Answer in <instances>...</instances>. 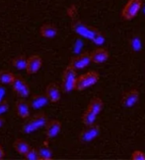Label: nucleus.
I'll use <instances>...</instances> for the list:
<instances>
[{"label": "nucleus", "mask_w": 145, "mask_h": 160, "mask_svg": "<svg viewBox=\"0 0 145 160\" xmlns=\"http://www.w3.org/2000/svg\"><path fill=\"white\" fill-rule=\"evenodd\" d=\"M99 81V74L97 72L91 71L86 74H83L76 79L75 88L77 90H84L90 87L96 85Z\"/></svg>", "instance_id": "obj_1"}, {"label": "nucleus", "mask_w": 145, "mask_h": 160, "mask_svg": "<svg viewBox=\"0 0 145 160\" xmlns=\"http://www.w3.org/2000/svg\"><path fill=\"white\" fill-rule=\"evenodd\" d=\"M76 70L69 65L65 68L62 76V88L65 92H71L73 89H75V83H76Z\"/></svg>", "instance_id": "obj_2"}, {"label": "nucleus", "mask_w": 145, "mask_h": 160, "mask_svg": "<svg viewBox=\"0 0 145 160\" xmlns=\"http://www.w3.org/2000/svg\"><path fill=\"white\" fill-rule=\"evenodd\" d=\"M46 123V117L44 114H38L24 125L23 132L25 134H32L39 129L45 127Z\"/></svg>", "instance_id": "obj_3"}, {"label": "nucleus", "mask_w": 145, "mask_h": 160, "mask_svg": "<svg viewBox=\"0 0 145 160\" xmlns=\"http://www.w3.org/2000/svg\"><path fill=\"white\" fill-rule=\"evenodd\" d=\"M141 5H142V0H128L127 3L122 9L121 12L122 18L126 20L133 19L141 9Z\"/></svg>", "instance_id": "obj_4"}, {"label": "nucleus", "mask_w": 145, "mask_h": 160, "mask_svg": "<svg viewBox=\"0 0 145 160\" xmlns=\"http://www.w3.org/2000/svg\"><path fill=\"white\" fill-rule=\"evenodd\" d=\"M72 28L74 32L79 34L80 37L84 38H88V39H91L94 38L95 33L98 32V30L94 29V28L91 27H88L87 25H85L84 23L80 22V21H74L72 23Z\"/></svg>", "instance_id": "obj_5"}, {"label": "nucleus", "mask_w": 145, "mask_h": 160, "mask_svg": "<svg viewBox=\"0 0 145 160\" xmlns=\"http://www.w3.org/2000/svg\"><path fill=\"white\" fill-rule=\"evenodd\" d=\"M100 134V127L97 124H91L81 132L80 134V141L82 142H90L99 136Z\"/></svg>", "instance_id": "obj_6"}, {"label": "nucleus", "mask_w": 145, "mask_h": 160, "mask_svg": "<svg viewBox=\"0 0 145 160\" xmlns=\"http://www.w3.org/2000/svg\"><path fill=\"white\" fill-rule=\"evenodd\" d=\"M90 62H91L90 53L85 52L79 55H75L70 61V66L74 70H81V69L86 68L90 64Z\"/></svg>", "instance_id": "obj_7"}, {"label": "nucleus", "mask_w": 145, "mask_h": 160, "mask_svg": "<svg viewBox=\"0 0 145 160\" xmlns=\"http://www.w3.org/2000/svg\"><path fill=\"white\" fill-rule=\"evenodd\" d=\"M13 89L15 90V92H17L21 97L26 98L30 94V88L28 83L21 78V77H15L14 81L12 82Z\"/></svg>", "instance_id": "obj_8"}, {"label": "nucleus", "mask_w": 145, "mask_h": 160, "mask_svg": "<svg viewBox=\"0 0 145 160\" xmlns=\"http://www.w3.org/2000/svg\"><path fill=\"white\" fill-rule=\"evenodd\" d=\"M139 98V92L136 89H130L124 92L121 97V105L126 108H130L134 106Z\"/></svg>", "instance_id": "obj_9"}, {"label": "nucleus", "mask_w": 145, "mask_h": 160, "mask_svg": "<svg viewBox=\"0 0 145 160\" xmlns=\"http://www.w3.org/2000/svg\"><path fill=\"white\" fill-rule=\"evenodd\" d=\"M61 130V123L57 120H52L46 124V136L47 138L56 137Z\"/></svg>", "instance_id": "obj_10"}, {"label": "nucleus", "mask_w": 145, "mask_h": 160, "mask_svg": "<svg viewBox=\"0 0 145 160\" xmlns=\"http://www.w3.org/2000/svg\"><path fill=\"white\" fill-rule=\"evenodd\" d=\"M43 64V59L38 55H33L30 58H28V64H27V72L28 74H36Z\"/></svg>", "instance_id": "obj_11"}, {"label": "nucleus", "mask_w": 145, "mask_h": 160, "mask_svg": "<svg viewBox=\"0 0 145 160\" xmlns=\"http://www.w3.org/2000/svg\"><path fill=\"white\" fill-rule=\"evenodd\" d=\"M109 56H110L109 52L105 48H98V49L94 50L92 53H90L91 61H93L94 63H97V64L106 62L109 59Z\"/></svg>", "instance_id": "obj_12"}, {"label": "nucleus", "mask_w": 145, "mask_h": 160, "mask_svg": "<svg viewBox=\"0 0 145 160\" xmlns=\"http://www.w3.org/2000/svg\"><path fill=\"white\" fill-rule=\"evenodd\" d=\"M46 95L51 102H57L60 99V90L56 83H50L46 89Z\"/></svg>", "instance_id": "obj_13"}, {"label": "nucleus", "mask_w": 145, "mask_h": 160, "mask_svg": "<svg viewBox=\"0 0 145 160\" xmlns=\"http://www.w3.org/2000/svg\"><path fill=\"white\" fill-rule=\"evenodd\" d=\"M48 98L46 94H36L33 96L30 102V107L33 109H40L48 104Z\"/></svg>", "instance_id": "obj_14"}, {"label": "nucleus", "mask_w": 145, "mask_h": 160, "mask_svg": "<svg viewBox=\"0 0 145 160\" xmlns=\"http://www.w3.org/2000/svg\"><path fill=\"white\" fill-rule=\"evenodd\" d=\"M16 111L22 119H26L30 116V105L24 99H19L16 101Z\"/></svg>", "instance_id": "obj_15"}, {"label": "nucleus", "mask_w": 145, "mask_h": 160, "mask_svg": "<svg viewBox=\"0 0 145 160\" xmlns=\"http://www.w3.org/2000/svg\"><path fill=\"white\" fill-rule=\"evenodd\" d=\"M40 34L46 38H53L57 36L56 27L51 24H46L40 28Z\"/></svg>", "instance_id": "obj_16"}, {"label": "nucleus", "mask_w": 145, "mask_h": 160, "mask_svg": "<svg viewBox=\"0 0 145 160\" xmlns=\"http://www.w3.org/2000/svg\"><path fill=\"white\" fill-rule=\"evenodd\" d=\"M38 153H39L40 159H43V160H51L52 158V152H51V149L50 148V145H48L47 142H45L39 148Z\"/></svg>", "instance_id": "obj_17"}, {"label": "nucleus", "mask_w": 145, "mask_h": 160, "mask_svg": "<svg viewBox=\"0 0 145 160\" xmlns=\"http://www.w3.org/2000/svg\"><path fill=\"white\" fill-rule=\"evenodd\" d=\"M103 106H104V103H103V100L99 97H94L93 99H91L89 103V106H88V109L91 110L93 113H95L97 116H98L101 111L103 110Z\"/></svg>", "instance_id": "obj_18"}, {"label": "nucleus", "mask_w": 145, "mask_h": 160, "mask_svg": "<svg viewBox=\"0 0 145 160\" xmlns=\"http://www.w3.org/2000/svg\"><path fill=\"white\" fill-rule=\"evenodd\" d=\"M13 147L18 153L24 154V155L26 154V152L30 149L29 143H28L25 140H23V138H17V140L14 142Z\"/></svg>", "instance_id": "obj_19"}, {"label": "nucleus", "mask_w": 145, "mask_h": 160, "mask_svg": "<svg viewBox=\"0 0 145 160\" xmlns=\"http://www.w3.org/2000/svg\"><path fill=\"white\" fill-rule=\"evenodd\" d=\"M96 118H97V115L95 113H93L91 110L87 109L82 115V122L84 125L88 126V125H91V124L95 123Z\"/></svg>", "instance_id": "obj_20"}, {"label": "nucleus", "mask_w": 145, "mask_h": 160, "mask_svg": "<svg viewBox=\"0 0 145 160\" xmlns=\"http://www.w3.org/2000/svg\"><path fill=\"white\" fill-rule=\"evenodd\" d=\"M14 78L15 76L12 73L8 71H0V83L2 85H10L13 82Z\"/></svg>", "instance_id": "obj_21"}, {"label": "nucleus", "mask_w": 145, "mask_h": 160, "mask_svg": "<svg viewBox=\"0 0 145 160\" xmlns=\"http://www.w3.org/2000/svg\"><path fill=\"white\" fill-rule=\"evenodd\" d=\"M27 64H28V59L25 58L24 56L16 57L13 60V66L16 69H18V70H26Z\"/></svg>", "instance_id": "obj_22"}, {"label": "nucleus", "mask_w": 145, "mask_h": 160, "mask_svg": "<svg viewBox=\"0 0 145 160\" xmlns=\"http://www.w3.org/2000/svg\"><path fill=\"white\" fill-rule=\"evenodd\" d=\"M130 45H131V48H132V50L135 51V52H138L142 49V41H141V38L138 37V36H134L131 38L130 39Z\"/></svg>", "instance_id": "obj_23"}, {"label": "nucleus", "mask_w": 145, "mask_h": 160, "mask_svg": "<svg viewBox=\"0 0 145 160\" xmlns=\"http://www.w3.org/2000/svg\"><path fill=\"white\" fill-rule=\"evenodd\" d=\"M83 46H84V41H83L82 38H78L74 40V43H73V47H72V52L75 55H79L82 52L83 49Z\"/></svg>", "instance_id": "obj_24"}, {"label": "nucleus", "mask_w": 145, "mask_h": 160, "mask_svg": "<svg viewBox=\"0 0 145 160\" xmlns=\"http://www.w3.org/2000/svg\"><path fill=\"white\" fill-rule=\"evenodd\" d=\"M92 41L93 42L96 44V45H103L104 43H105V41H106V38H105V37L103 36V33H101L99 31L97 32L96 33H95V36H94V38H92Z\"/></svg>", "instance_id": "obj_25"}, {"label": "nucleus", "mask_w": 145, "mask_h": 160, "mask_svg": "<svg viewBox=\"0 0 145 160\" xmlns=\"http://www.w3.org/2000/svg\"><path fill=\"white\" fill-rule=\"evenodd\" d=\"M26 159L28 160H39L40 159V156H39V153H38V150L36 148H31L26 152Z\"/></svg>", "instance_id": "obj_26"}, {"label": "nucleus", "mask_w": 145, "mask_h": 160, "mask_svg": "<svg viewBox=\"0 0 145 160\" xmlns=\"http://www.w3.org/2000/svg\"><path fill=\"white\" fill-rule=\"evenodd\" d=\"M131 159L133 160H145V154L140 150H135L131 154Z\"/></svg>", "instance_id": "obj_27"}, {"label": "nucleus", "mask_w": 145, "mask_h": 160, "mask_svg": "<svg viewBox=\"0 0 145 160\" xmlns=\"http://www.w3.org/2000/svg\"><path fill=\"white\" fill-rule=\"evenodd\" d=\"M8 108H9V105H8V103H7L6 101L0 102V115L6 113L7 110H8Z\"/></svg>", "instance_id": "obj_28"}, {"label": "nucleus", "mask_w": 145, "mask_h": 160, "mask_svg": "<svg viewBox=\"0 0 145 160\" xmlns=\"http://www.w3.org/2000/svg\"><path fill=\"white\" fill-rule=\"evenodd\" d=\"M5 94H6V89L4 87L0 86V102L3 101L4 97H5Z\"/></svg>", "instance_id": "obj_29"}, {"label": "nucleus", "mask_w": 145, "mask_h": 160, "mask_svg": "<svg viewBox=\"0 0 145 160\" xmlns=\"http://www.w3.org/2000/svg\"><path fill=\"white\" fill-rule=\"evenodd\" d=\"M3 156H4V152H3L2 148L0 147V159H2V158H3Z\"/></svg>", "instance_id": "obj_30"}, {"label": "nucleus", "mask_w": 145, "mask_h": 160, "mask_svg": "<svg viewBox=\"0 0 145 160\" xmlns=\"http://www.w3.org/2000/svg\"><path fill=\"white\" fill-rule=\"evenodd\" d=\"M3 124H4V121H3V119H1V118H0V128H1V127L3 126Z\"/></svg>", "instance_id": "obj_31"}, {"label": "nucleus", "mask_w": 145, "mask_h": 160, "mask_svg": "<svg viewBox=\"0 0 145 160\" xmlns=\"http://www.w3.org/2000/svg\"><path fill=\"white\" fill-rule=\"evenodd\" d=\"M141 9H142V11H143V13H144V15H145V4H142V5H141Z\"/></svg>", "instance_id": "obj_32"}]
</instances>
